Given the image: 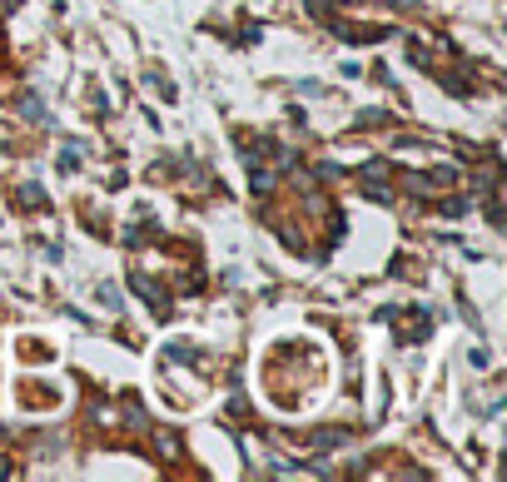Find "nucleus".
Here are the masks:
<instances>
[{
    "label": "nucleus",
    "mask_w": 507,
    "mask_h": 482,
    "mask_svg": "<svg viewBox=\"0 0 507 482\" xmlns=\"http://www.w3.org/2000/svg\"><path fill=\"white\" fill-rule=\"evenodd\" d=\"M129 284H135V293H144V304H154V314H169V308H165V289H160V284H154V279H144V274H135V279H129Z\"/></svg>",
    "instance_id": "f257e3e1"
},
{
    "label": "nucleus",
    "mask_w": 507,
    "mask_h": 482,
    "mask_svg": "<svg viewBox=\"0 0 507 482\" xmlns=\"http://www.w3.org/2000/svg\"><path fill=\"white\" fill-rule=\"evenodd\" d=\"M15 199H20V209H45V190H40V184H20V194H15Z\"/></svg>",
    "instance_id": "f03ea898"
},
{
    "label": "nucleus",
    "mask_w": 507,
    "mask_h": 482,
    "mask_svg": "<svg viewBox=\"0 0 507 482\" xmlns=\"http://www.w3.org/2000/svg\"><path fill=\"white\" fill-rule=\"evenodd\" d=\"M154 443H160L165 463H179V438H175V432H154Z\"/></svg>",
    "instance_id": "7ed1b4c3"
},
{
    "label": "nucleus",
    "mask_w": 507,
    "mask_h": 482,
    "mask_svg": "<svg viewBox=\"0 0 507 482\" xmlns=\"http://www.w3.org/2000/svg\"><path fill=\"white\" fill-rule=\"evenodd\" d=\"M249 165H254V159H249ZM269 190H274V169H259V165H254V194L264 199Z\"/></svg>",
    "instance_id": "20e7f679"
},
{
    "label": "nucleus",
    "mask_w": 507,
    "mask_h": 482,
    "mask_svg": "<svg viewBox=\"0 0 507 482\" xmlns=\"http://www.w3.org/2000/svg\"><path fill=\"white\" fill-rule=\"evenodd\" d=\"M125 413H129V428H150V418H144V408H140V398H125Z\"/></svg>",
    "instance_id": "39448f33"
},
{
    "label": "nucleus",
    "mask_w": 507,
    "mask_h": 482,
    "mask_svg": "<svg viewBox=\"0 0 507 482\" xmlns=\"http://www.w3.org/2000/svg\"><path fill=\"white\" fill-rule=\"evenodd\" d=\"M20 114H26V120H45V105H40V95H20Z\"/></svg>",
    "instance_id": "423d86ee"
},
{
    "label": "nucleus",
    "mask_w": 507,
    "mask_h": 482,
    "mask_svg": "<svg viewBox=\"0 0 507 482\" xmlns=\"http://www.w3.org/2000/svg\"><path fill=\"white\" fill-rule=\"evenodd\" d=\"M438 214H443V219H463V214H468V199H443V204H438Z\"/></svg>",
    "instance_id": "0eeeda50"
},
{
    "label": "nucleus",
    "mask_w": 507,
    "mask_h": 482,
    "mask_svg": "<svg viewBox=\"0 0 507 482\" xmlns=\"http://www.w3.org/2000/svg\"><path fill=\"white\" fill-rule=\"evenodd\" d=\"M100 304L110 308V314H120V289H114V284H100Z\"/></svg>",
    "instance_id": "6e6552de"
},
{
    "label": "nucleus",
    "mask_w": 507,
    "mask_h": 482,
    "mask_svg": "<svg viewBox=\"0 0 507 482\" xmlns=\"http://www.w3.org/2000/svg\"><path fill=\"white\" fill-rule=\"evenodd\" d=\"M318 179H324V184H333V179H343V169L339 165H318Z\"/></svg>",
    "instance_id": "1a4fd4ad"
}]
</instances>
